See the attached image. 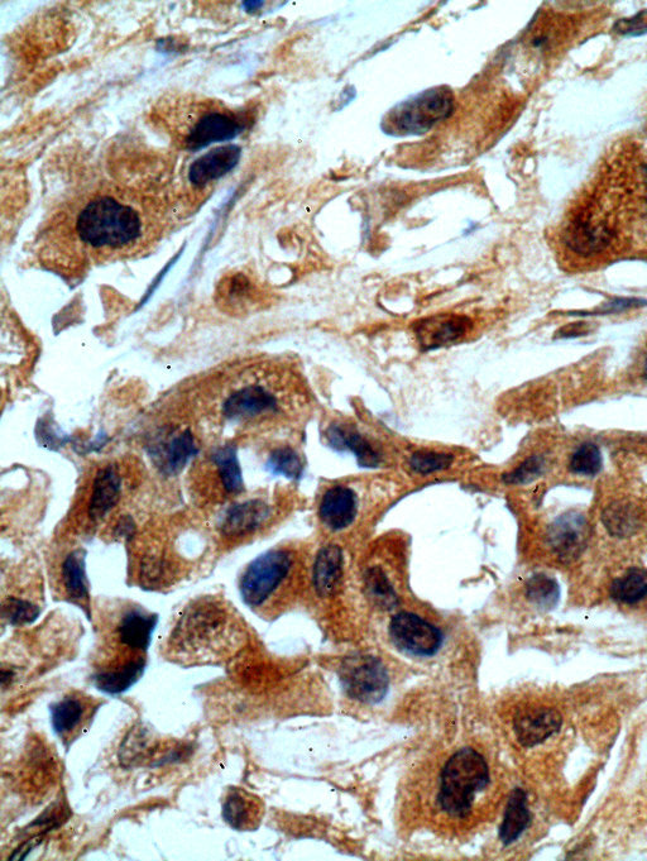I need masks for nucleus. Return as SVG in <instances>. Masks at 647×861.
I'll return each mask as SVG.
<instances>
[{"instance_id": "nucleus-1", "label": "nucleus", "mask_w": 647, "mask_h": 861, "mask_svg": "<svg viewBox=\"0 0 647 861\" xmlns=\"http://www.w3.org/2000/svg\"><path fill=\"white\" fill-rule=\"evenodd\" d=\"M493 786L491 764L473 745L447 755L430 783V815L435 824L452 831L476 825L484 813Z\"/></svg>"}, {"instance_id": "nucleus-2", "label": "nucleus", "mask_w": 647, "mask_h": 861, "mask_svg": "<svg viewBox=\"0 0 647 861\" xmlns=\"http://www.w3.org/2000/svg\"><path fill=\"white\" fill-rule=\"evenodd\" d=\"M171 648L181 662L209 663L228 657L238 648L236 616L222 602H194L177 623Z\"/></svg>"}, {"instance_id": "nucleus-3", "label": "nucleus", "mask_w": 647, "mask_h": 861, "mask_svg": "<svg viewBox=\"0 0 647 861\" xmlns=\"http://www.w3.org/2000/svg\"><path fill=\"white\" fill-rule=\"evenodd\" d=\"M146 219L126 199L100 195L80 210L75 219L76 239L84 250L99 256L131 250L142 239Z\"/></svg>"}, {"instance_id": "nucleus-4", "label": "nucleus", "mask_w": 647, "mask_h": 861, "mask_svg": "<svg viewBox=\"0 0 647 861\" xmlns=\"http://www.w3.org/2000/svg\"><path fill=\"white\" fill-rule=\"evenodd\" d=\"M253 116L247 110L224 108L215 102L186 105L172 126L176 140L185 150L198 151L212 143L232 140L251 127Z\"/></svg>"}, {"instance_id": "nucleus-5", "label": "nucleus", "mask_w": 647, "mask_h": 861, "mask_svg": "<svg viewBox=\"0 0 647 861\" xmlns=\"http://www.w3.org/2000/svg\"><path fill=\"white\" fill-rule=\"evenodd\" d=\"M220 389L218 415L229 427H243L279 413V397L262 384L253 368L225 377Z\"/></svg>"}, {"instance_id": "nucleus-6", "label": "nucleus", "mask_w": 647, "mask_h": 861, "mask_svg": "<svg viewBox=\"0 0 647 861\" xmlns=\"http://www.w3.org/2000/svg\"><path fill=\"white\" fill-rule=\"evenodd\" d=\"M294 567V556L285 549L270 550L254 559L239 582L244 604L257 612L272 609L289 588Z\"/></svg>"}, {"instance_id": "nucleus-7", "label": "nucleus", "mask_w": 647, "mask_h": 861, "mask_svg": "<svg viewBox=\"0 0 647 861\" xmlns=\"http://www.w3.org/2000/svg\"><path fill=\"white\" fill-rule=\"evenodd\" d=\"M454 109L453 94L448 88H433L405 100L387 113L382 129L388 136H420L443 122Z\"/></svg>"}, {"instance_id": "nucleus-8", "label": "nucleus", "mask_w": 647, "mask_h": 861, "mask_svg": "<svg viewBox=\"0 0 647 861\" xmlns=\"http://www.w3.org/2000/svg\"><path fill=\"white\" fill-rule=\"evenodd\" d=\"M340 682L349 697L367 705L382 701L390 686L386 667L372 655H356L345 660Z\"/></svg>"}, {"instance_id": "nucleus-9", "label": "nucleus", "mask_w": 647, "mask_h": 861, "mask_svg": "<svg viewBox=\"0 0 647 861\" xmlns=\"http://www.w3.org/2000/svg\"><path fill=\"white\" fill-rule=\"evenodd\" d=\"M100 706L102 701L84 692L67 693L60 701L52 703V729L66 749L89 730Z\"/></svg>"}, {"instance_id": "nucleus-10", "label": "nucleus", "mask_w": 647, "mask_h": 861, "mask_svg": "<svg viewBox=\"0 0 647 861\" xmlns=\"http://www.w3.org/2000/svg\"><path fill=\"white\" fill-rule=\"evenodd\" d=\"M388 633L397 649L412 657H433L444 642L442 631L412 612L392 617Z\"/></svg>"}, {"instance_id": "nucleus-11", "label": "nucleus", "mask_w": 647, "mask_h": 861, "mask_svg": "<svg viewBox=\"0 0 647 861\" xmlns=\"http://www.w3.org/2000/svg\"><path fill=\"white\" fill-rule=\"evenodd\" d=\"M198 453L193 433L189 429H174L158 437L151 446V457L162 475L176 476Z\"/></svg>"}, {"instance_id": "nucleus-12", "label": "nucleus", "mask_w": 647, "mask_h": 861, "mask_svg": "<svg viewBox=\"0 0 647 861\" xmlns=\"http://www.w3.org/2000/svg\"><path fill=\"white\" fill-rule=\"evenodd\" d=\"M588 520L578 511L560 515L549 526L548 543L560 561L570 563L584 552L588 540Z\"/></svg>"}, {"instance_id": "nucleus-13", "label": "nucleus", "mask_w": 647, "mask_h": 861, "mask_svg": "<svg viewBox=\"0 0 647 861\" xmlns=\"http://www.w3.org/2000/svg\"><path fill=\"white\" fill-rule=\"evenodd\" d=\"M562 715L550 707H524L516 712L514 731L517 740L526 748L543 744L562 727Z\"/></svg>"}, {"instance_id": "nucleus-14", "label": "nucleus", "mask_w": 647, "mask_h": 861, "mask_svg": "<svg viewBox=\"0 0 647 861\" xmlns=\"http://www.w3.org/2000/svg\"><path fill=\"white\" fill-rule=\"evenodd\" d=\"M223 819L237 831H253L265 816V803L246 789L229 787L223 797Z\"/></svg>"}, {"instance_id": "nucleus-15", "label": "nucleus", "mask_w": 647, "mask_h": 861, "mask_svg": "<svg viewBox=\"0 0 647 861\" xmlns=\"http://www.w3.org/2000/svg\"><path fill=\"white\" fill-rule=\"evenodd\" d=\"M472 322L464 315H436L419 320L415 325V334L424 351H433L442 347L450 346L466 336Z\"/></svg>"}, {"instance_id": "nucleus-16", "label": "nucleus", "mask_w": 647, "mask_h": 861, "mask_svg": "<svg viewBox=\"0 0 647 861\" xmlns=\"http://www.w3.org/2000/svg\"><path fill=\"white\" fill-rule=\"evenodd\" d=\"M271 507L262 500H248L230 506L220 530L225 538L241 539L256 533L271 518Z\"/></svg>"}, {"instance_id": "nucleus-17", "label": "nucleus", "mask_w": 647, "mask_h": 861, "mask_svg": "<svg viewBox=\"0 0 647 861\" xmlns=\"http://www.w3.org/2000/svg\"><path fill=\"white\" fill-rule=\"evenodd\" d=\"M242 148L228 145L214 148L193 162L189 170V181L196 188L208 185L214 180L223 178L232 171L241 160Z\"/></svg>"}, {"instance_id": "nucleus-18", "label": "nucleus", "mask_w": 647, "mask_h": 861, "mask_svg": "<svg viewBox=\"0 0 647 861\" xmlns=\"http://www.w3.org/2000/svg\"><path fill=\"white\" fill-rule=\"evenodd\" d=\"M123 476L121 468L115 463L100 468L95 475L93 490H91L89 516L98 521L113 510L121 500Z\"/></svg>"}, {"instance_id": "nucleus-19", "label": "nucleus", "mask_w": 647, "mask_h": 861, "mask_svg": "<svg viewBox=\"0 0 647 861\" xmlns=\"http://www.w3.org/2000/svg\"><path fill=\"white\" fill-rule=\"evenodd\" d=\"M358 514L357 495L344 486H334L325 492L321 500L319 515L323 523L332 530H343L353 524Z\"/></svg>"}, {"instance_id": "nucleus-20", "label": "nucleus", "mask_w": 647, "mask_h": 861, "mask_svg": "<svg viewBox=\"0 0 647 861\" xmlns=\"http://www.w3.org/2000/svg\"><path fill=\"white\" fill-rule=\"evenodd\" d=\"M86 553L84 550H74L66 557L61 567V581L65 595L70 601L83 606L89 615V581L86 576Z\"/></svg>"}, {"instance_id": "nucleus-21", "label": "nucleus", "mask_w": 647, "mask_h": 861, "mask_svg": "<svg viewBox=\"0 0 647 861\" xmlns=\"http://www.w3.org/2000/svg\"><path fill=\"white\" fill-rule=\"evenodd\" d=\"M343 576V553L338 545H328L320 550L314 564L313 582L321 597H329L338 591Z\"/></svg>"}, {"instance_id": "nucleus-22", "label": "nucleus", "mask_w": 647, "mask_h": 861, "mask_svg": "<svg viewBox=\"0 0 647 861\" xmlns=\"http://www.w3.org/2000/svg\"><path fill=\"white\" fill-rule=\"evenodd\" d=\"M611 238V229L601 222L592 223L579 219L567 231V245L583 256L605 250Z\"/></svg>"}, {"instance_id": "nucleus-23", "label": "nucleus", "mask_w": 647, "mask_h": 861, "mask_svg": "<svg viewBox=\"0 0 647 861\" xmlns=\"http://www.w3.org/2000/svg\"><path fill=\"white\" fill-rule=\"evenodd\" d=\"M327 438L329 446L337 449V451L352 452L356 456L359 466L364 468L380 466V456L361 434L339 427V425H332L328 429Z\"/></svg>"}, {"instance_id": "nucleus-24", "label": "nucleus", "mask_w": 647, "mask_h": 861, "mask_svg": "<svg viewBox=\"0 0 647 861\" xmlns=\"http://www.w3.org/2000/svg\"><path fill=\"white\" fill-rule=\"evenodd\" d=\"M602 521L612 537L630 538L641 529L642 511L632 502L617 501L606 507Z\"/></svg>"}, {"instance_id": "nucleus-25", "label": "nucleus", "mask_w": 647, "mask_h": 861, "mask_svg": "<svg viewBox=\"0 0 647 861\" xmlns=\"http://www.w3.org/2000/svg\"><path fill=\"white\" fill-rule=\"evenodd\" d=\"M531 822L527 796L520 788L514 789L508 800L505 817L500 829V840L505 846L514 844L524 834Z\"/></svg>"}, {"instance_id": "nucleus-26", "label": "nucleus", "mask_w": 647, "mask_h": 861, "mask_svg": "<svg viewBox=\"0 0 647 861\" xmlns=\"http://www.w3.org/2000/svg\"><path fill=\"white\" fill-rule=\"evenodd\" d=\"M210 459H212L225 492L230 495L241 494L244 490V482L236 446L225 444V446L215 449Z\"/></svg>"}, {"instance_id": "nucleus-27", "label": "nucleus", "mask_w": 647, "mask_h": 861, "mask_svg": "<svg viewBox=\"0 0 647 861\" xmlns=\"http://www.w3.org/2000/svg\"><path fill=\"white\" fill-rule=\"evenodd\" d=\"M611 597L618 604L635 605L647 597V569L634 567L627 569L611 585Z\"/></svg>"}, {"instance_id": "nucleus-28", "label": "nucleus", "mask_w": 647, "mask_h": 861, "mask_svg": "<svg viewBox=\"0 0 647 861\" xmlns=\"http://www.w3.org/2000/svg\"><path fill=\"white\" fill-rule=\"evenodd\" d=\"M526 597L540 610H553L560 600L559 583L549 574L536 573L526 583Z\"/></svg>"}, {"instance_id": "nucleus-29", "label": "nucleus", "mask_w": 647, "mask_h": 861, "mask_svg": "<svg viewBox=\"0 0 647 861\" xmlns=\"http://www.w3.org/2000/svg\"><path fill=\"white\" fill-rule=\"evenodd\" d=\"M364 585H366L367 595L369 600L383 610H391L399 602V597L388 580L387 574L381 568L373 567L368 569L366 577H364Z\"/></svg>"}, {"instance_id": "nucleus-30", "label": "nucleus", "mask_w": 647, "mask_h": 861, "mask_svg": "<svg viewBox=\"0 0 647 861\" xmlns=\"http://www.w3.org/2000/svg\"><path fill=\"white\" fill-rule=\"evenodd\" d=\"M603 457L601 449L594 443H583L575 449L569 461V470L574 475L584 477L597 476L602 471Z\"/></svg>"}, {"instance_id": "nucleus-31", "label": "nucleus", "mask_w": 647, "mask_h": 861, "mask_svg": "<svg viewBox=\"0 0 647 861\" xmlns=\"http://www.w3.org/2000/svg\"><path fill=\"white\" fill-rule=\"evenodd\" d=\"M303 468L299 454L289 447L276 449L267 461V470L272 475L285 476L290 480L300 478Z\"/></svg>"}, {"instance_id": "nucleus-32", "label": "nucleus", "mask_w": 647, "mask_h": 861, "mask_svg": "<svg viewBox=\"0 0 647 861\" xmlns=\"http://www.w3.org/2000/svg\"><path fill=\"white\" fill-rule=\"evenodd\" d=\"M252 284L246 276L237 274L229 277L219 286V298L223 300L224 306L238 310L244 301L249 298Z\"/></svg>"}, {"instance_id": "nucleus-33", "label": "nucleus", "mask_w": 647, "mask_h": 861, "mask_svg": "<svg viewBox=\"0 0 647 861\" xmlns=\"http://www.w3.org/2000/svg\"><path fill=\"white\" fill-rule=\"evenodd\" d=\"M546 470V459L543 456H531L525 459L514 471L503 475L506 485L521 486L538 480Z\"/></svg>"}, {"instance_id": "nucleus-34", "label": "nucleus", "mask_w": 647, "mask_h": 861, "mask_svg": "<svg viewBox=\"0 0 647 861\" xmlns=\"http://www.w3.org/2000/svg\"><path fill=\"white\" fill-rule=\"evenodd\" d=\"M454 461L452 454L439 452H416L410 458L411 470L420 475L448 470Z\"/></svg>"}, {"instance_id": "nucleus-35", "label": "nucleus", "mask_w": 647, "mask_h": 861, "mask_svg": "<svg viewBox=\"0 0 647 861\" xmlns=\"http://www.w3.org/2000/svg\"><path fill=\"white\" fill-rule=\"evenodd\" d=\"M40 614V607L32 604L30 601L14 599V597H9L3 605V615L7 617L9 624L13 626L35 623Z\"/></svg>"}, {"instance_id": "nucleus-36", "label": "nucleus", "mask_w": 647, "mask_h": 861, "mask_svg": "<svg viewBox=\"0 0 647 861\" xmlns=\"http://www.w3.org/2000/svg\"><path fill=\"white\" fill-rule=\"evenodd\" d=\"M645 306H647V300L645 299L613 298L608 300L606 304L599 306L598 309L593 310V312H570L569 314L582 315V317H589V315H612L629 312V310L636 308H645Z\"/></svg>"}, {"instance_id": "nucleus-37", "label": "nucleus", "mask_w": 647, "mask_h": 861, "mask_svg": "<svg viewBox=\"0 0 647 861\" xmlns=\"http://www.w3.org/2000/svg\"><path fill=\"white\" fill-rule=\"evenodd\" d=\"M615 30L622 35H644L647 33V11L629 19H621L616 23Z\"/></svg>"}, {"instance_id": "nucleus-38", "label": "nucleus", "mask_w": 647, "mask_h": 861, "mask_svg": "<svg viewBox=\"0 0 647 861\" xmlns=\"http://www.w3.org/2000/svg\"><path fill=\"white\" fill-rule=\"evenodd\" d=\"M591 332V327L586 322H575L570 323L568 325H564V327L560 328L557 333H555V338L558 339H567V338H577L582 336H587V334Z\"/></svg>"}, {"instance_id": "nucleus-39", "label": "nucleus", "mask_w": 647, "mask_h": 861, "mask_svg": "<svg viewBox=\"0 0 647 861\" xmlns=\"http://www.w3.org/2000/svg\"><path fill=\"white\" fill-rule=\"evenodd\" d=\"M134 529H136V525H134L133 520L126 516V518H123L119 521L117 526H115L114 534L115 537L119 538H131L134 533Z\"/></svg>"}, {"instance_id": "nucleus-40", "label": "nucleus", "mask_w": 647, "mask_h": 861, "mask_svg": "<svg viewBox=\"0 0 647 861\" xmlns=\"http://www.w3.org/2000/svg\"><path fill=\"white\" fill-rule=\"evenodd\" d=\"M644 377H645V380L647 381V355H646L645 362H644Z\"/></svg>"}]
</instances>
